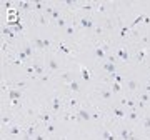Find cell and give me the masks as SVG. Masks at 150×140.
<instances>
[{"label": "cell", "instance_id": "1", "mask_svg": "<svg viewBox=\"0 0 150 140\" xmlns=\"http://www.w3.org/2000/svg\"><path fill=\"white\" fill-rule=\"evenodd\" d=\"M32 45H34L35 48H39V50H48V48L52 47V40H48V39H35L34 42H32Z\"/></svg>", "mask_w": 150, "mask_h": 140}, {"label": "cell", "instance_id": "2", "mask_svg": "<svg viewBox=\"0 0 150 140\" xmlns=\"http://www.w3.org/2000/svg\"><path fill=\"white\" fill-rule=\"evenodd\" d=\"M75 117H77V120H83V122H90V120L94 119V115L89 110H85V108H78L77 113H75Z\"/></svg>", "mask_w": 150, "mask_h": 140}, {"label": "cell", "instance_id": "3", "mask_svg": "<svg viewBox=\"0 0 150 140\" xmlns=\"http://www.w3.org/2000/svg\"><path fill=\"white\" fill-rule=\"evenodd\" d=\"M78 23H80V27L87 28V30L95 28V22H94V19H90V17H82V19L78 20Z\"/></svg>", "mask_w": 150, "mask_h": 140}, {"label": "cell", "instance_id": "4", "mask_svg": "<svg viewBox=\"0 0 150 140\" xmlns=\"http://www.w3.org/2000/svg\"><path fill=\"white\" fill-rule=\"evenodd\" d=\"M117 59L122 60V62H129V52H127V47H118L117 48Z\"/></svg>", "mask_w": 150, "mask_h": 140}, {"label": "cell", "instance_id": "5", "mask_svg": "<svg viewBox=\"0 0 150 140\" xmlns=\"http://www.w3.org/2000/svg\"><path fill=\"white\" fill-rule=\"evenodd\" d=\"M47 67L50 72H55V70H58V67H60V63H58V60L55 59V57H48L47 60Z\"/></svg>", "mask_w": 150, "mask_h": 140}, {"label": "cell", "instance_id": "6", "mask_svg": "<svg viewBox=\"0 0 150 140\" xmlns=\"http://www.w3.org/2000/svg\"><path fill=\"white\" fill-rule=\"evenodd\" d=\"M94 55H95L98 60H105L109 53L105 52V48H103V45H102V47H95V48H94Z\"/></svg>", "mask_w": 150, "mask_h": 140}, {"label": "cell", "instance_id": "7", "mask_svg": "<svg viewBox=\"0 0 150 140\" xmlns=\"http://www.w3.org/2000/svg\"><path fill=\"white\" fill-rule=\"evenodd\" d=\"M60 107H62V99L60 97H54V100H52V115L60 112Z\"/></svg>", "mask_w": 150, "mask_h": 140}, {"label": "cell", "instance_id": "8", "mask_svg": "<svg viewBox=\"0 0 150 140\" xmlns=\"http://www.w3.org/2000/svg\"><path fill=\"white\" fill-rule=\"evenodd\" d=\"M7 93H8V99L10 100H20L22 99V90H19V88H10Z\"/></svg>", "mask_w": 150, "mask_h": 140}, {"label": "cell", "instance_id": "9", "mask_svg": "<svg viewBox=\"0 0 150 140\" xmlns=\"http://www.w3.org/2000/svg\"><path fill=\"white\" fill-rule=\"evenodd\" d=\"M34 48H35V47L27 42V43H23V47H22V52L25 53L28 59H32V57H34Z\"/></svg>", "mask_w": 150, "mask_h": 140}, {"label": "cell", "instance_id": "10", "mask_svg": "<svg viewBox=\"0 0 150 140\" xmlns=\"http://www.w3.org/2000/svg\"><path fill=\"white\" fill-rule=\"evenodd\" d=\"M103 70L109 73V75H114V73H117L115 72L117 65H115V63H112V62H105V63H103Z\"/></svg>", "mask_w": 150, "mask_h": 140}, {"label": "cell", "instance_id": "11", "mask_svg": "<svg viewBox=\"0 0 150 140\" xmlns=\"http://www.w3.org/2000/svg\"><path fill=\"white\" fill-rule=\"evenodd\" d=\"M37 117H39L40 122H43V123L47 125V123H50V120H52V112H42V113H39Z\"/></svg>", "mask_w": 150, "mask_h": 140}, {"label": "cell", "instance_id": "12", "mask_svg": "<svg viewBox=\"0 0 150 140\" xmlns=\"http://www.w3.org/2000/svg\"><path fill=\"white\" fill-rule=\"evenodd\" d=\"M132 135H133V133L130 132L129 127H122V128H120V139L122 140H130L132 139Z\"/></svg>", "mask_w": 150, "mask_h": 140}, {"label": "cell", "instance_id": "13", "mask_svg": "<svg viewBox=\"0 0 150 140\" xmlns=\"http://www.w3.org/2000/svg\"><path fill=\"white\" fill-rule=\"evenodd\" d=\"M32 67H34V70H35V77H43L45 73H43V67L39 63V62H32Z\"/></svg>", "mask_w": 150, "mask_h": 140}, {"label": "cell", "instance_id": "14", "mask_svg": "<svg viewBox=\"0 0 150 140\" xmlns=\"http://www.w3.org/2000/svg\"><path fill=\"white\" fill-rule=\"evenodd\" d=\"M35 132H37V127H35V123H32V125H28L27 128H25L23 137H35Z\"/></svg>", "mask_w": 150, "mask_h": 140}, {"label": "cell", "instance_id": "15", "mask_svg": "<svg viewBox=\"0 0 150 140\" xmlns=\"http://www.w3.org/2000/svg\"><path fill=\"white\" fill-rule=\"evenodd\" d=\"M102 137H103V140H117L115 135L110 132V130H107V128H103L102 130Z\"/></svg>", "mask_w": 150, "mask_h": 140}, {"label": "cell", "instance_id": "16", "mask_svg": "<svg viewBox=\"0 0 150 140\" xmlns=\"http://www.w3.org/2000/svg\"><path fill=\"white\" fill-rule=\"evenodd\" d=\"M8 133H10V135H19V133L22 132V128L19 125H15V123H12V125L8 127V130H7Z\"/></svg>", "mask_w": 150, "mask_h": 140}, {"label": "cell", "instance_id": "17", "mask_svg": "<svg viewBox=\"0 0 150 140\" xmlns=\"http://www.w3.org/2000/svg\"><path fill=\"white\" fill-rule=\"evenodd\" d=\"M58 50H60L62 53H65V55H70V53H72V48H70L68 45H65L63 42H60V43H58Z\"/></svg>", "mask_w": 150, "mask_h": 140}, {"label": "cell", "instance_id": "18", "mask_svg": "<svg viewBox=\"0 0 150 140\" xmlns=\"http://www.w3.org/2000/svg\"><path fill=\"white\" fill-rule=\"evenodd\" d=\"M67 87L70 88V90H72V92H75V93L80 92V83H78V82H75V80H72V82H70Z\"/></svg>", "mask_w": 150, "mask_h": 140}, {"label": "cell", "instance_id": "19", "mask_svg": "<svg viewBox=\"0 0 150 140\" xmlns=\"http://www.w3.org/2000/svg\"><path fill=\"white\" fill-rule=\"evenodd\" d=\"M80 73H82V79L85 80V82H90V79H92V77H90V72L89 70H87V68H85V67H80Z\"/></svg>", "mask_w": 150, "mask_h": 140}, {"label": "cell", "instance_id": "20", "mask_svg": "<svg viewBox=\"0 0 150 140\" xmlns=\"http://www.w3.org/2000/svg\"><path fill=\"white\" fill-rule=\"evenodd\" d=\"M145 53H147V48H138V52H137V62H143Z\"/></svg>", "mask_w": 150, "mask_h": 140}, {"label": "cell", "instance_id": "21", "mask_svg": "<svg viewBox=\"0 0 150 140\" xmlns=\"http://www.w3.org/2000/svg\"><path fill=\"white\" fill-rule=\"evenodd\" d=\"M112 113H114V115H115V117H118V119H123V117H125V112H123L122 108H112Z\"/></svg>", "mask_w": 150, "mask_h": 140}, {"label": "cell", "instance_id": "22", "mask_svg": "<svg viewBox=\"0 0 150 140\" xmlns=\"http://www.w3.org/2000/svg\"><path fill=\"white\" fill-rule=\"evenodd\" d=\"M127 85H129V90H132V92H135L137 90V87H138V83H137L135 80H127Z\"/></svg>", "mask_w": 150, "mask_h": 140}, {"label": "cell", "instance_id": "23", "mask_svg": "<svg viewBox=\"0 0 150 140\" xmlns=\"http://www.w3.org/2000/svg\"><path fill=\"white\" fill-rule=\"evenodd\" d=\"M34 7H35V10H45V7H47V3L45 2H34Z\"/></svg>", "mask_w": 150, "mask_h": 140}, {"label": "cell", "instance_id": "24", "mask_svg": "<svg viewBox=\"0 0 150 140\" xmlns=\"http://www.w3.org/2000/svg\"><path fill=\"white\" fill-rule=\"evenodd\" d=\"M55 25L57 27H63V28H65V27L68 25V22H67V19H63V17H62V19H58L57 20V22H54Z\"/></svg>", "mask_w": 150, "mask_h": 140}, {"label": "cell", "instance_id": "25", "mask_svg": "<svg viewBox=\"0 0 150 140\" xmlns=\"http://www.w3.org/2000/svg\"><path fill=\"white\" fill-rule=\"evenodd\" d=\"M112 93H114V92L107 88V90H102V93H100V95H102V99H103V100H109L110 97H112Z\"/></svg>", "mask_w": 150, "mask_h": 140}, {"label": "cell", "instance_id": "26", "mask_svg": "<svg viewBox=\"0 0 150 140\" xmlns=\"http://www.w3.org/2000/svg\"><path fill=\"white\" fill-rule=\"evenodd\" d=\"M65 33H67L68 37H74V35H75V28L72 25H67V27H65Z\"/></svg>", "mask_w": 150, "mask_h": 140}, {"label": "cell", "instance_id": "27", "mask_svg": "<svg viewBox=\"0 0 150 140\" xmlns=\"http://www.w3.org/2000/svg\"><path fill=\"white\" fill-rule=\"evenodd\" d=\"M140 102H143V103L147 105V103L150 102V95H149L147 92H145V93H142V95H140Z\"/></svg>", "mask_w": 150, "mask_h": 140}, {"label": "cell", "instance_id": "28", "mask_svg": "<svg viewBox=\"0 0 150 140\" xmlns=\"http://www.w3.org/2000/svg\"><path fill=\"white\" fill-rule=\"evenodd\" d=\"M120 88H122V85L115 82V83H112V88H110V90H112L114 93H118V92H120Z\"/></svg>", "mask_w": 150, "mask_h": 140}, {"label": "cell", "instance_id": "29", "mask_svg": "<svg viewBox=\"0 0 150 140\" xmlns=\"http://www.w3.org/2000/svg\"><path fill=\"white\" fill-rule=\"evenodd\" d=\"M143 127H145L147 130H150V115H147V117L143 119Z\"/></svg>", "mask_w": 150, "mask_h": 140}, {"label": "cell", "instance_id": "30", "mask_svg": "<svg viewBox=\"0 0 150 140\" xmlns=\"http://www.w3.org/2000/svg\"><path fill=\"white\" fill-rule=\"evenodd\" d=\"M78 105V100L77 99H70L68 100V107H77Z\"/></svg>", "mask_w": 150, "mask_h": 140}, {"label": "cell", "instance_id": "31", "mask_svg": "<svg viewBox=\"0 0 150 140\" xmlns=\"http://www.w3.org/2000/svg\"><path fill=\"white\" fill-rule=\"evenodd\" d=\"M45 130H47V133H54L55 127H54V125H50V123H47V125H45Z\"/></svg>", "mask_w": 150, "mask_h": 140}, {"label": "cell", "instance_id": "32", "mask_svg": "<svg viewBox=\"0 0 150 140\" xmlns=\"http://www.w3.org/2000/svg\"><path fill=\"white\" fill-rule=\"evenodd\" d=\"M127 105H129L132 110H135V100H129V99H127Z\"/></svg>", "mask_w": 150, "mask_h": 140}, {"label": "cell", "instance_id": "33", "mask_svg": "<svg viewBox=\"0 0 150 140\" xmlns=\"http://www.w3.org/2000/svg\"><path fill=\"white\" fill-rule=\"evenodd\" d=\"M129 30H130V28H129V25H127V27H123L122 30H120V37H125V35H127V32H129Z\"/></svg>", "mask_w": 150, "mask_h": 140}, {"label": "cell", "instance_id": "34", "mask_svg": "<svg viewBox=\"0 0 150 140\" xmlns=\"http://www.w3.org/2000/svg\"><path fill=\"white\" fill-rule=\"evenodd\" d=\"M114 79H115V82H117V83H120V85H122V82H123L122 75H118V73H115V77H114Z\"/></svg>", "mask_w": 150, "mask_h": 140}, {"label": "cell", "instance_id": "35", "mask_svg": "<svg viewBox=\"0 0 150 140\" xmlns=\"http://www.w3.org/2000/svg\"><path fill=\"white\" fill-rule=\"evenodd\" d=\"M129 119L130 120H137V112H135V110H132V112L129 113Z\"/></svg>", "mask_w": 150, "mask_h": 140}, {"label": "cell", "instance_id": "36", "mask_svg": "<svg viewBox=\"0 0 150 140\" xmlns=\"http://www.w3.org/2000/svg\"><path fill=\"white\" fill-rule=\"evenodd\" d=\"M39 22H40L42 25H47V23H48V22H47V19H45L43 15H42V17H39Z\"/></svg>", "mask_w": 150, "mask_h": 140}, {"label": "cell", "instance_id": "37", "mask_svg": "<svg viewBox=\"0 0 150 140\" xmlns=\"http://www.w3.org/2000/svg\"><path fill=\"white\" fill-rule=\"evenodd\" d=\"M35 140H45V135H42V133H37V135H35Z\"/></svg>", "mask_w": 150, "mask_h": 140}, {"label": "cell", "instance_id": "38", "mask_svg": "<svg viewBox=\"0 0 150 140\" xmlns=\"http://www.w3.org/2000/svg\"><path fill=\"white\" fill-rule=\"evenodd\" d=\"M143 22H145V23H150V17H147V15H145V19H143Z\"/></svg>", "mask_w": 150, "mask_h": 140}, {"label": "cell", "instance_id": "39", "mask_svg": "<svg viewBox=\"0 0 150 140\" xmlns=\"http://www.w3.org/2000/svg\"><path fill=\"white\" fill-rule=\"evenodd\" d=\"M23 140H35V137H23Z\"/></svg>", "mask_w": 150, "mask_h": 140}, {"label": "cell", "instance_id": "40", "mask_svg": "<svg viewBox=\"0 0 150 140\" xmlns=\"http://www.w3.org/2000/svg\"><path fill=\"white\" fill-rule=\"evenodd\" d=\"M145 90H147V93H149V92H150V85H147V87H145Z\"/></svg>", "mask_w": 150, "mask_h": 140}, {"label": "cell", "instance_id": "41", "mask_svg": "<svg viewBox=\"0 0 150 140\" xmlns=\"http://www.w3.org/2000/svg\"><path fill=\"white\" fill-rule=\"evenodd\" d=\"M130 140H140V139H137V137H133V135H132V139Z\"/></svg>", "mask_w": 150, "mask_h": 140}, {"label": "cell", "instance_id": "42", "mask_svg": "<svg viewBox=\"0 0 150 140\" xmlns=\"http://www.w3.org/2000/svg\"><path fill=\"white\" fill-rule=\"evenodd\" d=\"M149 83H150V77H149Z\"/></svg>", "mask_w": 150, "mask_h": 140}, {"label": "cell", "instance_id": "43", "mask_svg": "<svg viewBox=\"0 0 150 140\" xmlns=\"http://www.w3.org/2000/svg\"><path fill=\"white\" fill-rule=\"evenodd\" d=\"M149 140H150V139H149Z\"/></svg>", "mask_w": 150, "mask_h": 140}]
</instances>
